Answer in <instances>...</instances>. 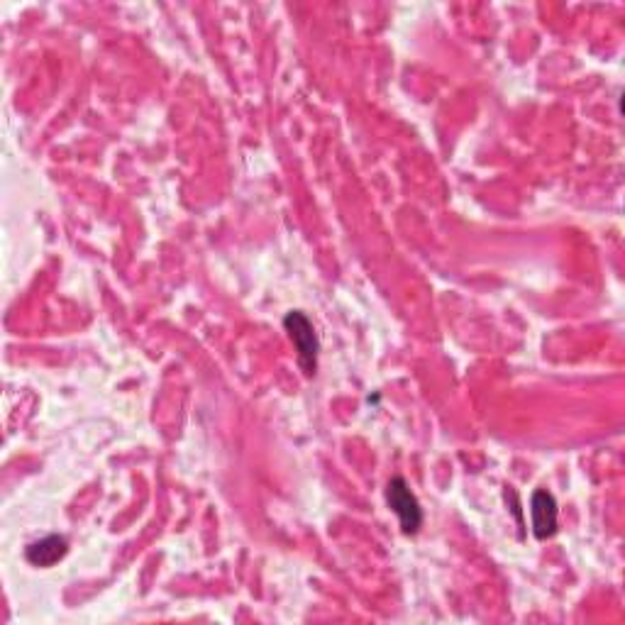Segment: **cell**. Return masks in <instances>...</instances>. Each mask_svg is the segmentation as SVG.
Wrapping results in <instances>:
<instances>
[{
  "mask_svg": "<svg viewBox=\"0 0 625 625\" xmlns=\"http://www.w3.org/2000/svg\"><path fill=\"white\" fill-rule=\"evenodd\" d=\"M284 328L293 340V345H296L298 364L303 367V372H306L308 376H313L315 369H318V350H320L313 323L306 318V313L303 311H291V313H286Z\"/></svg>",
  "mask_w": 625,
  "mask_h": 625,
  "instance_id": "6da1fadb",
  "label": "cell"
},
{
  "mask_svg": "<svg viewBox=\"0 0 625 625\" xmlns=\"http://www.w3.org/2000/svg\"><path fill=\"white\" fill-rule=\"evenodd\" d=\"M386 503L401 521L403 533L416 535L423 525V508H420L416 494L408 489L406 479L394 477L386 484Z\"/></svg>",
  "mask_w": 625,
  "mask_h": 625,
  "instance_id": "7a4b0ae2",
  "label": "cell"
},
{
  "mask_svg": "<svg viewBox=\"0 0 625 625\" xmlns=\"http://www.w3.org/2000/svg\"><path fill=\"white\" fill-rule=\"evenodd\" d=\"M530 516H533V535L547 540L557 533V501L550 491L538 489L530 499Z\"/></svg>",
  "mask_w": 625,
  "mask_h": 625,
  "instance_id": "3957f363",
  "label": "cell"
},
{
  "mask_svg": "<svg viewBox=\"0 0 625 625\" xmlns=\"http://www.w3.org/2000/svg\"><path fill=\"white\" fill-rule=\"evenodd\" d=\"M66 552H69V542H66L64 535H47V538L32 542L25 550L27 562L35 564V567H54L59 560H64Z\"/></svg>",
  "mask_w": 625,
  "mask_h": 625,
  "instance_id": "277c9868",
  "label": "cell"
}]
</instances>
